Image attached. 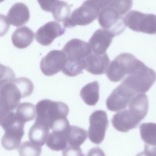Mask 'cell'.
I'll list each match as a JSON object with an SVG mask.
<instances>
[{"label": "cell", "mask_w": 156, "mask_h": 156, "mask_svg": "<svg viewBox=\"0 0 156 156\" xmlns=\"http://www.w3.org/2000/svg\"><path fill=\"white\" fill-rule=\"evenodd\" d=\"M33 90L32 81L26 77L0 81L1 113L13 111L17 108L21 99L30 95Z\"/></svg>", "instance_id": "obj_1"}, {"label": "cell", "mask_w": 156, "mask_h": 156, "mask_svg": "<svg viewBox=\"0 0 156 156\" xmlns=\"http://www.w3.org/2000/svg\"><path fill=\"white\" fill-rule=\"evenodd\" d=\"M132 3V1H107L98 16L100 26L116 36L119 35L126 27L122 16L131 9Z\"/></svg>", "instance_id": "obj_2"}, {"label": "cell", "mask_w": 156, "mask_h": 156, "mask_svg": "<svg viewBox=\"0 0 156 156\" xmlns=\"http://www.w3.org/2000/svg\"><path fill=\"white\" fill-rule=\"evenodd\" d=\"M62 51L67 60L62 72L70 77L76 76L82 73L85 69V59L91 54L92 51L88 43L77 38L68 41Z\"/></svg>", "instance_id": "obj_3"}, {"label": "cell", "mask_w": 156, "mask_h": 156, "mask_svg": "<svg viewBox=\"0 0 156 156\" xmlns=\"http://www.w3.org/2000/svg\"><path fill=\"white\" fill-rule=\"evenodd\" d=\"M145 65L129 53H122L112 61L108 67L106 75L113 82L122 80L126 75H132Z\"/></svg>", "instance_id": "obj_4"}, {"label": "cell", "mask_w": 156, "mask_h": 156, "mask_svg": "<svg viewBox=\"0 0 156 156\" xmlns=\"http://www.w3.org/2000/svg\"><path fill=\"white\" fill-rule=\"evenodd\" d=\"M156 80V72L144 65L136 73L126 77L119 85L132 97L147 91Z\"/></svg>", "instance_id": "obj_5"}, {"label": "cell", "mask_w": 156, "mask_h": 156, "mask_svg": "<svg viewBox=\"0 0 156 156\" xmlns=\"http://www.w3.org/2000/svg\"><path fill=\"white\" fill-rule=\"evenodd\" d=\"M107 1H86L71 13L70 18L63 23L64 27H71L77 25L85 26L94 21L102 8L105 6Z\"/></svg>", "instance_id": "obj_6"}, {"label": "cell", "mask_w": 156, "mask_h": 156, "mask_svg": "<svg viewBox=\"0 0 156 156\" xmlns=\"http://www.w3.org/2000/svg\"><path fill=\"white\" fill-rule=\"evenodd\" d=\"M37 117L35 122L45 124L49 128L58 119L66 118L69 107L64 102L43 99L36 105Z\"/></svg>", "instance_id": "obj_7"}, {"label": "cell", "mask_w": 156, "mask_h": 156, "mask_svg": "<svg viewBox=\"0 0 156 156\" xmlns=\"http://www.w3.org/2000/svg\"><path fill=\"white\" fill-rule=\"evenodd\" d=\"M124 21L126 26L133 31L156 34V15L132 10L124 17Z\"/></svg>", "instance_id": "obj_8"}, {"label": "cell", "mask_w": 156, "mask_h": 156, "mask_svg": "<svg viewBox=\"0 0 156 156\" xmlns=\"http://www.w3.org/2000/svg\"><path fill=\"white\" fill-rule=\"evenodd\" d=\"M89 122L88 138L94 144H101L104 139L106 129L108 124L106 112L100 110L94 111L90 116Z\"/></svg>", "instance_id": "obj_9"}, {"label": "cell", "mask_w": 156, "mask_h": 156, "mask_svg": "<svg viewBox=\"0 0 156 156\" xmlns=\"http://www.w3.org/2000/svg\"><path fill=\"white\" fill-rule=\"evenodd\" d=\"M66 57L63 51L52 50L49 52L40 62V69L47 76H53L65 67Z\"/></svg>", "instance_id": "obj_10"}, {"label": "cell", "mask_w": 156, "mask_h": 156, "mask_svg": "<svg viewBox=\"0 0 156 156\" xmlns=\"http://www.w3.org/2000/svg\"><path fill=\"white\" fill-rule=\"evenodd\" d=\"M65 28L55 21H49L40 27L35 33V39L43 46H48L65 33Z\"/></svg>", "instance_id": "obj_11"}, {"label": "cell", "mask_w": 156, "mask_h": 156, "mask_svg": "<svg viewBox=\"0 0 156 156\" xmlns=\"http://www.w3.org/2000/svg\"><path fill=\"white\" fill-rule=\"evenodd\" d=\"M116 35L110 30L99 29L96 30L89 40V44L92 51L97 55L105 54L110 46L112 39Z\"/></svg>", "instance_id": "obj_12"}, {"label": "cell", "mask_w": 156, "mask_h": 156, "mask_svg": "<svg viewBox=\"0 0 156 156\" xmlns=\"http://www.w3.org/2000/svg\"><path fill=\"white\" fill-rule=\"evenodd\" d=\"M41 8L52 13L54 18L58 22L65 23L70 18L71 9L69 5L62 1H38Z\"/></svg>", "instance_id": "obj_13"}, {"label": "cell", "mask_w": 156, "mask_h": 156, "mask_svg": "<svg viewBox=\"0 0 156 156\" xmlns=\"http://www.w3.org/2000/svg\"><path fill=\"white\" fill-rule=\"evenodd\" d=\"M24 123L20 121L4 130L5 133L1 140L4 148L11 151L20 147L21 141L24 134Z\"/></svg>", "instance_id": "obj_14"}, {"label": "cell", "mask_w": 156, "mask_h": 156, "mask_svg": "<svg viewBox=\"0 0 156 156\" xmlns=\"http://www.w3.org/2000/svg\"><path fill=\"white\" fill-rule=\"evenodd\" d=\"M140 121L130 112L129 109L117 112L112 119L114 128L122 132H127L136 127Z\"/></svg>", "instance_id": "obj_15"}, {"label": "cell", "mask_w": 156, "mask_h": 156, "mask_svg": "<svg viewBox=\"0 0 156 156\" xmlns=\"http://www.w3.org/2000/svg\"><path fill=\"white\" fill-rule=\"evenodd\" d=\"M109 64V57L106 53L91 54L85 59V69L93 74H102L107 72Z\"/></svg>", "instance_id": "obj_16"}, {"label": "cell", "mask_w": 156, "mask_h": 156, "mask_svg": "<svg viewBox=\"0 0 156 156\" xmlns=\"http://www.w3.org/2000/svg\"><path fill=\"white\" fill-rule=\"evenodd\" d=\"M30 18V12L27 6L22 2L14 4L9 9L7 20L9 24L19 27L27 23Z\"/></svg>", "instance_id": "obj_17"}, {"label": "cell", "mask_w": 156, "mask_h": 156, "mask_svg": "<svg viewBox=\"0 0 156 156\" xmlns=\"http://www.w3.org/2000/svg\"><path fill=\"white\" fill-rule=\"evenodd\" d=\"M148 108V99L145 93L136 94L129 103V110L140 121H142L147 115Z\"/></svg>", "instance_id": "obj_18"}, {"label": "cell", "mask_w": 156, "mask_h": 156, "mask_svg": "<svg viewBox=\"0 0 156 156\" xmlns=\"http://www.w3.org/2000/svg\"><path fill=\"white\" fill-rule=\"evenodd\" d=\"M34 36V32L29 27L23 26L17 28L13 32L12 41L15 47L24 49L32 43Z\"/></svg>", "instance_id": "obj_19"}, {"label": "cell", "mask_w": 156, "mask_h": 156, "mask_svg": "<svg viewBox=\"0 0 156 156\" xmlns=\"http://www.w3.org/2000/svg\"><path fill=\"white\" fill-rule=\"evenodd\" d=\"M130 98L116 87L113 90L106 101V106L108 110L112 112H118L124 109L130 101Z\"/></svg>", "instance_id": "obj_20"}, {"label": "cell", "mask_w": 156, "mask_h": 156, "mask_svg": "<svg viewBox=\"0 0 156 156\" xmlns=\"http://www.w3.org/2000/svg\"><path fill=\"white\" fill-rule=\"evenodd\" d=\"M49 134L48 126L39 122H35L29 129L28 136L31 143L41 146L46 143Z\"/></svg>", "instance_id": "obj_21"}, {"label": "cell", "mask_w": 156, "mask_h": 156, "mask_svg": "<svg viewBox=\"0 0 156 156\" xmlns=\"http://www.w3.org/2000/svg\"><path fill=\"white\" fill-rule=\"evenodd\" d=\"M80 96L88 105H95L99 98V85L94 81L85 85L80 90Z\"/></svg>", "instance_id": "obj_22"}, {"label": "cell", "mask_w": 156, "mask_h": 156, "mask_svg": "<svg viewBox=\"0 0 156 156\" xmlns=\"http://www.w3.org/2000/svg\"><path fill=\"white\" fill-rule=\"evenodd\" d=\"M65 134L69 146L76 147L83 144L87 138V131L75 126H70Z\"/></svg>", "instance_id": "obj_23"}, {"label": "cell", "mask_w": 156, "mask_h": 156, "mask_svg": "<svg viewBox=\"0 0 156 156\" xmlns=\"http://www.w3.org/2000/svg\"><path fill=\"white\" fill-rule=\"evenodd\" d=\"M47 146L53 151H60L65 150L67 147V138L66 134L62 132H51L46 141Z\"/></svg>", "instance_id": "obj_24"}, {"label": "cell", "mask_w": 156, "mask_h": 156, "mask_svg": "<svg viewBox=\"0 0 156 156\" xmlns=\"http://www.w3.org/2000/svg\"><path fill=\"white\" fill-rule=\"evenodd\" d=\"M36 107L29 102L20 104L16 108V115L19 120L25 123L33 120L36 115Z\"/></svg>", "instance_id": "obj_25"}, {"label": "cell", "mask_w": 156, "mask_h": 156, "mask_svg": "<svg viewBox=\"0 0 156 156\" xmlns=\"http://www.w3.org/2000/svg\"><path fill=\"white\" fill-rule=\"evenodd\" d=\"M140 135L146 144L156 145V124L153 122L143 123L140 127Z\"/></svg>", "instance_id": "obj_26"}, {"label": "cell", "mask_w": 156, "mask_h": 156, "mask_svg": "<svg viewBox=\"0 0 156 156\" xmlns=\"http://www.w3.org/2000/svg\"><path fill=\"white\" fill-rule=\"evenodd\" d=\"M41 152V146L33 144L30 141H25L19 148L20 156H40Z\"/></svg>", "instance_id": "obj_27"}, {"label": "cell", "mask_w": 156, "mask_h": 156, "mask_svg": "<svg viewBox=\"0 0 156 156\" xmlns=\"http://www.w3.org/2000/svg\"><path fill=\"white\" fill-rule=\"evenodd\" d=\"M70 125L68 120L66 118H64L55 121L50 128L52 130V132H62L66 133Z\"/></svg>", "instance_id": "obj_28"}, {"label": "cell", "mask_w": 156, "mask_h": 156, "mask_svg": "<svg viewBox=\"0 0 156 156\" xmlns=\"http://www.w3.org/2000/svg\"><path fill=\"white\" fill-rule=\"evenodd\" d=\"M62 156H83L81 149L69 146L63 151Z\"/></svg>", "instance_id": "obj_29"}, {"label": "cell", "mask_w": 156, "mask_h": 156, "mask_svg": "<svg viewBox=\"0 0 156 156\" xmlns=\"http://www.w3.org/2000/svg\"><path fill=\"white\" fill-rule=\"evenodd\" d=\"M87 156H105V155L101 148L93 147L88 151Z\"/></svg>", "instance_id": "obj_30"}, {"label": "cell", "mask_w": 156, "mask_h": 156, "mask_svg": "<svg viewBox=\"0 0 156 156\" xmlns=\"http://www.w3.org/2000/svg\"><path fill=\"white\" fill-rule=\"evenodd\" d=\"M144 152L147 156H156V145L150 146L145 144Z\"/></svg>", "instance_id": "obj_31"}, {"label": "cell", "mask_w": 156, "mask_h": 156, "mask_svg": "<svg viewBox=\"0 0 156 156\" xmlns=\"http://www.w3.org/2000/svg\"><path fill=\"white\" fill-rule=\"evenodd\" d=\"M136 156H147V155L144 153V152L143 151V152H141L138 154Z\"/></svg>", "instance_id": "obj_32"}]
</instances>
